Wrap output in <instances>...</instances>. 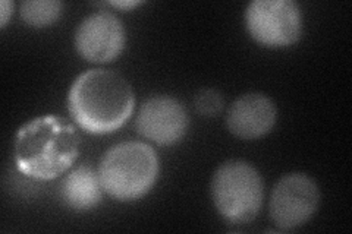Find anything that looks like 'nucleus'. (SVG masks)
<instances>
[{
    "instance_id": "obj_1",
    "label": "nucleus",
    "mask_w": 352,
    "mask_h": 234,
    "mask_svg": "<svg viewBox=\"0 0 352 234\" xmlns=\"http://www.w3.org/2000/svg\"><path fill=\"white\" fill-rule=\"evenodd\" d=\"M135 106V94L125 78L110 69L81 73L68 94V108L75 124L88 133L104 135L122 128Z\"/></svg>"
},
{
    "instance_id": "obj_2",
    "label": "nucleus",
    "mask_w": 352,
    "mask_h": 234,
    "mask_svg": "<svg viewBox=\"0 0 352 234\" xmlns=\"http://www.w3.org/2000/svg\"><path fill=\"white\" fill-rule=\"evenodd\" d=\"M80 152V137L62 119L47 115L21 126L14 159L18 170L38 180H52L71 169Z\"/></svg>"
},
{
    "instance_id": "obj_3",
    "label": "nucleus",
    "mask_w": 352,
    "mask_h": 234,
    "mask_svg": "<svg viewBox=\"0 0 352 234\" xmlns=\"http://www.w3.org/2000/svg\"><path fill=\"white\" fill-rule=\"evenodd\" d=\"M160 163L148 143L128 141L109 148L98 164L97 174L103 191L113 199L128 202L151 191L159 177Z\"/></svg>"
},
{
    "instance_id": "obj_4",
    "label": "nucleus",
    "mask_w": 352,
    "mask_h": 234,
    "mask_svg": "<svg viewBox=\"0 0 352 234\" xmlns=\"http://www.w3.org/2000/svg\"><path fill=\"white\" fill-rule=\"evenodd\" d=\"M212 198L217 213L230 224H248L263 205V177L248 161H225L213 174Z\"/></svg>"
},
{
    "instance_id": "obj_5",
    "label": "nucleus",
    "mask_w": 352,
    "mask_h": 234,
    "mask_svg": "<svg viewBox=\"0 0 352 234\" xmlns=\"http://www.w3.org/2000/svg\"><path fill=\"white\" fill-rule=\"evenodd\" d=\"M250 36L266 47H288L301 38L302 12L294 0H254L245 9Z\"/></svg>"
},
{
    "instance_id": "obj_6",
    "label": "nucleus",
    "mask_w": 352,
    "mask_h": 234,
    "mask_svg": "<svg viewBox=\"0 0 352 234\" xmlns=\"http://www.w3.org/2000/svg\"><path fill=\"white\" fill-rule=\"evenodd\" d=\"M320 204V189L305 173L282 176L274 185L269 214L280 230H295L311 220Z\"/></svg>"
},
{
    "instance_id": "obj_7",
    "label": "nucleus",
    "mask_w": 352,
    "mask_h": 234,
    "mask_svg": "<svg viewBox=\"0 0 352 234\" xmlns=\"http://www.w3.org/2000/svg\"><path fill=\"white\" fill-rule=\"evenodd\" d=\"M126 43L125 27L112 12L100 10L84 18L76 27L74 44L81 58L91 63H107L122 53Z\"/></svg>"
},
{
    "instance_id": "obj_8",
    "label": "nucleus",
    "mask_w": 352,
    "mask_h": 234,
    "mask_svg": "<svg viewBox=\"0 0 352 234\" xmlns=\"http://www.w3.org/2000/svg\"><path fill=\"white\" fill-rule=\"evenodd\" d=\"M184 104L170 95H154L141 104L135 126L140 135L160 147L178 143L188 130Z\"/></svg>"
},
{
    "instance_id": "obj_9",
    "label": "nucleus",
    "mask_w": 352,
    "mask_h": 234,
    "mask_svg": "<svg viewBox=\"0 0 352 234\" xmlns=\"http://www.w3.org/2000/svg\"><path fill=\"white\" fill-rule=\"evenodd\" d=\"M278 108L273 100L261 93H247L230 104L226 113L229 132L239 139H258L274 128Z\"/></svg>"
},
{
    "instance_id": "obj_10",
    "label": "nucleus",
    "mask_w": 352,
    "mask_h": 234,
    "mask_svg": "<svg viewBox=\"0 0 352 234\" xmlns=\"http://www.w3.org/2000/svg\"><path fill=\"white\" fill-rule=\"evenodd\" d=\"M103 192L97 172L88 165L72 170L65 177L60 186L62 200L66 207L75 211H88L96 208L102 200Z\"/></svg>"
},
{
    "instance_id": "obj_11",
    "label": "nucleus",
    "mask_w": 352,
    "mask_h": 234,
    "mask_svg": "<svg viewBox=\"0 0 352 234\" xmlns=\"http://www.w3.org/2000/svg\"><path fill=\"white\" fill-rule=\"evenodd\" d=\"M63 12V3L58 0H27L21 3L19 14L30 27L43 28L56 22Z\"/></svg>"
},
{
    "instance_id": "obj_12",
    "label": "nucleus",
    "mask_w": 352,
    "mask_h": 234,
    "mask_svg": "<svg viewBox=\"0 0 352 234\" xmlns=\"http://www.w3.org/2000/svg\"><path fill=\"white\" fill-rule=\"evenodd\" d=\"M225 100L213 88H204L195 95V110L206 117H214L222 111Z\"/></svg>"
},
{
    "instance_id": "obj_13",
    "label": "nucleus",
    "mask_w": 352,
    "mask_h": 234,
    "mask_svg": "<svg viewBox=\"0 0 352 234\" xmlns=\"http://www.w3.org/2000/svg\"><path fill=\"white\" fill-rule=\"evenodd\" d=\"M14 10V3L9 2V0H2L0 2V27L5 28L8 25V21L12 15Z\"/></svg>"
},
{
    "instance_id": "obj_14",
    "label": "nucleus",
    "mask_w": 352,
    "mask_h": 234,
    "mask_svg": "<svg viewBox=\"0 0 352 234\" xmlns=\"http://www.w3.org/2000/svg\"><path fill=\"white\" fill-rule=\"evenodd\" d=\"M107 5L113 6L116 9H120V10H126V9H132V8L141 5V2H137V0H118V2H115L113 0V2H109Z\"/></svg>"
}]
</instances>
